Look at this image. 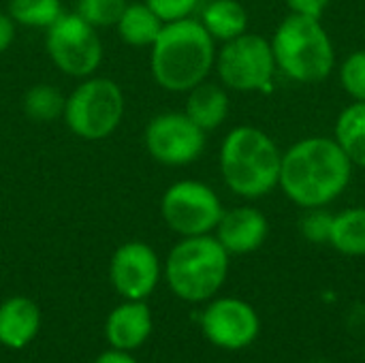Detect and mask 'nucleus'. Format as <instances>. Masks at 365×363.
Wrapping results in <instances>:
<instances>
[{
    "label": "nucleus",
    "mask_w": 365,
    "mask_h": 363,
    "mask_svg": "<svg viewBox=\"0 0 365 363\" xmlns=\"http://www.w3.org/2000/svg\"><path fill=\"white\" fill-rule=\"evenodd\" d=\"M60 0H11L9 15L15 24L28 28H49L62 15Z\"/></svg>",
    "instance_id": "22"
},
{
    "label": "nucleus",
    "mask_w": 365,
    "mask_h": 363,
    "mask_svg": "<svg viewBox=\"0 0 365 363\" xmlns=\"http://www.w3.org/2000/svg\"><path fill=\"white\" fill-rule=\"evenodd\" d=\"M66 98L62 92L49 83L32 86L24 96V111L34 122H51L64 113Z\"/></svg>",
    "instance_id": "21"
},
{
    "label": "nucleus",
    "mask_w": 365,
    "mask_h": 363,
    "mask_svg": "<svg viewBox=\"0 0 365 363\" xmlns=\"http://www.w3.org/2000/svg\"><path fill=\"white\" fill-rule=\"evenodd\" d=\"M353 163L329 137H308L291 145L282 156L280 186L302 208H323L344 193Z\"/></svg>",
    "instance_id": "1"
},
{
    "label": "nucleus",
    "mask_w": 365,
    "mask_h": 363,
    "mask_svg": "<svg viewBox=\"0 0 365 363\" xmlns=\"http://www.w3.org/2000/svg\"><path fill=\"white\" fill-rule=\"evenodd\" d=\"M331 225H334V216L329 212L312 208L302 220V231H304L306 240H310L314 244H325V242H329Z\"/></svg>",
    "instance_id": "25"
},
{
    "label": "nucleus",
    "mask_w": 365,
    "mask_h": 363,
    "mask_svg": "<svg viewBox=\"0 0 365 363\" xmlns=\"http://www.w3.org/2000/svg\"><path fill=\"white\" fill-rule=\"evenodd\" d=\"M329 244L346 257H365V208H351L334 216Z\"/></svg>",
    "instance_id": "19"
},
{
    "label": "nucleus",
    "mask_w": 365,
    "mask_h": 363,
    "mask_svg": "<svg viewBox=\"0 0 365 363\" xmlns=\"http://www.w3.org/2000/svg\"><path fill=\"white\" fill-rule=\"evenodd\" d=\"M340 81L346 94H351L355 101H365V51H355L344 60L340 68Z\"/></svg>",
    "instance_id": "24"
},
{
    "label": "nucleus",
    "mask_w": 365,
    "mask_h": 363,
    "mask_svg": "<svg viewBox=\"0 0 365 363\" xmlns=\"http://www.w3.org/2000/svg\"><path fill=\"white\" fill-rule=\"evenodd\" d=\"M145 4L165 21H178V19H186L192 15V11L197 9L199 0H145Z\"/></svg>",
    "instance_id": "26"
},
{
    "label": "nucleus",
    "mask_w": 365,
    "mask_h": 363,
    "mask_svg": "<svg viewBox=\"0 0 365 363\" xmlns=\"http://www.w3.org/2000/svg\"><path fill=\"white\" fill-rule=\"evenodd\" d=\"M287 2H289V6H291L293 13L321 19V15L325 13V9L329 6L331 0H287Z\"/></svg>",
    "instance_id": "27"
},
{
    "label": "nucleus",
    "mask_w": 365,
    "mask_h": 363,
    "mask_svg": "<svg viewBox=\"0 0 365 363\" xmlns=\"http://www.w3.org/2000/svg\"><path fill=\"white\" fill-rule=\"evenodd\" d=\"M94 363H137V359H133L126 351L113 349V351H107V353L98 355Z\"/></svg>",
    "instance_id": "29"
},
{
    "label": "nucleus",
    "mask_w": 365,
    "mask_h": 363,
    "mask_svg": "<svg viewBox=\"0 0 365 363\" xmlns=\"http://www.w3.org/2000/svg\"><path fill=\"white\" fill-rule=\"evenodd\" d=\"M160 214L167 227L182 237L207 235L225 214L218 195L203 182L182 180L171 184L160 201Z\"/></svg>",
    "instance_id": "9"
},
{
    "label": "nucleus",
    "mask_w": 365,
    "mask_h": 363,
    "mask_svg": "<svg viewBox=\"0 0 365 363\" xmlns=\"http://www.w3.org/2000/svg\"><path fill=\"white\" fill-rule=\"evenodd\" d=\"M15 39V21L11 19V15L0 13V53L13 43Z\"/></svg>",
    "instance_id": "28"
},
{
    "label": "nucleus",
    "mask_w": 365,
    "mask_h": 363,
    "mask_svg": "<svg viewBox=\"0 0 365 363\" xmlns=\"http://www.w3.org/2000/svg\"><path fill=\"white\" fill-rule=\"evenodd\" d=\"M143 139L150 156L167 167L190 165L205 150V131L178 111L154 116Z\"/></svg>",
    "instance_id": "10"
},
{
    "label": "nucleus",
    "mask_w": 365,
    "mask_h": 363,
    "mask_svg": "<svg viewBox=\"0 0 365 363\" xmlns=\"http://www.w3.org/2000/svg\"><path fill=\"white\" fill-rule=\"evenodd\" d=\"M336 141L351 163L365 167V101H357L340 113L336 124Z\"/></svg>",
    "instance_id": "20"
},
{
    "label": "nucleus",
    "mask_w": 365,
    "mask_h": 363,
    "mask_svg": "<svg viewBox=\"0 0 365 363\" xmlns=\"http://www.w3.org/2000/svg\"><path fill=\"white\" fill-rule=\"evenodd\" d=\"M317 363H325V362H317Z\"/></svg>",
    "instance_id": "30"
},
{
    "label": "nucleus",
    "mask_w": 365,
    "mask_h": 363,
    "mask_svg": "<svg viewBox=\"0 0 365 363\" xmlns=\"http://www.w3.org/2000/svg\"><path fill=\"white\" fill-rule=\"evenodd\" d=\"M216 62L212 34L197 19H178L163 26L152 43L150 66L156 83L169 92H188L210 75Z\"/></svg>",
    "instance_id": "2"
},
{
    "label": "nucleus",
    "mask_w": 365,
    "mask_h": 363,
    "mask_svg": "<svg viewBox=\"0 0 365 363\" xmlns=\"http://www.w3.org/2000/svg\"><path fill=\"white\" fill-rule=\"evenodd\" d=\"M229 274V252L212 235L184 237L167 257L165 276L171 291L184 302L214 297Z\"/></svg>",
    "instance_id": "4"
},
{
    "label": "nucleus",
    "mask_w": 365,
    "mask_h": 363,
    "mask_svg": "<svg viewBox=\"0 0 365 363\" xmlns=\"http://www.w3.org/2000/svg\"><path fill=\"white\" fill-rule=\"evenodd\" d=\"M272 49L276 64L295 81H323L334 71V43L317 17L293 13L282 19L274 34Z\"/></svg>",
    "instance_id": "5"
},
{
    "label": "nucleus",
    "mask_w": 365,
    "mask_h": 363,
    "mask_svg": "<svg viewBox=\"0 0 365 363\" xmlns=\"http://www.w3.org/2000/svg\"><path fill=\"white\" fill-rule=\"evenodd\" d=\"M205 338L227 351H240L252 344L259 336V317L252 306L235 297L212 302L201 315Z\"/></svg>",
    "instance_id": "12"
},
{
    "label": "nucleus",
    "mask_w": 365,
    "mask_h": 363,
    "mask_svg": "<svg viewBox=\"0 0 365 363\" xmlns=\"http://www.w3.org/2000/svg\"><path fill=\"white\" fill-rule=\"evenodd\" d=\"M152 312L148 304L143 302H130L120 304L105 323L107 340L118 351H133L139 349L152 334Z\"/></svg>",
    "instance_id": "14"
},
{
    "label": "nucleus",
    "mask_w": 365,
    "mask_h": 363,
    "mask_svg": "<svg viewBox=\"0 0 365 363\" xmlns=\"http://www.w3.org/2000/svg\"><path fill=\"white\" fill-rule=\"evenodd\" d=\"M115 26L124 43L133 47H148V45L152 47L165 21L145 2H133V4H126Z\"/></svg>",
    "instance_id": "17"
},
{
    "label": "nucleus",
    "mask_w": 365,
    "mask_h": 363,
    "mask_svg": "<svg viewBox=\"0 0 365 363\" xmlns=\"http://www.w3.org/2000/svg\"><path fill=\"white\" fill-rule=\"evenodd\" d=\"M41 327L38 306L28 297H9L0 304V344L6 349L28 347Z\"/></svg>",
    "instance_id": "15"
},
{
    "label": "nucleus",
    "mask_w": 365,
    "mask_h": 363,
    "mask_svg": "<svg viewBox=\"0 0 365 363\" xmlns=\"http://www.w3.org/2000/svg\"><path fill=\"white\" fill-rule=\"evenodd\" d=\"M51 62L71 77H90L103 62V41L77 13H62L45 36Z\"/></svg>",
    "instance_id": "7"
},
{
    "label": "nucleus",
    "mask_w": 365,
    "mask_h": 363,
    "mask_svg": "<svg viewBox=\"0 0 365 363\" xmlns=\"http://www.w3.org/2000/svg\"><path fill=\"white\" fill-rule=\"evenodd\" d=\"M282 154L274 139L255 128H233L220 148V171L225 184L240 197L259 199L269 195L280 182Z\"/></svg>",
    "instance_id": "3"
},
{
    "label": "nucleus",
    "mask_w": 365,
    "mask_h": 363,
    "mask_svg": "<svg viewBox=\"0 0 365 363\" xmlns=\"http://www.w3.org/2000/svg\"><path fill=\"white\" fill-rule=\"evenodd\" d=\"M201 24L218 41H231L246 32L248 13L237 0H214L205 6Z\"/></svg>",
    "instance_id": "18"
},
{
    "label": "nucleus",
    "mask_w": 365,
    "mask_h": 363,
    "mask_svg": "<svg viewBox=\"0 0 365 363\" xmlns=\"http://www.w3.org/2000/svg\"><path fill=\"white\" fill-rule=\"evenodd\" d=\"M126 4H128L126 0H77L75 13L98 30V28L115 26Z\"/></svg>",
    "instance_id": "23"
},
{
    "label": "nucleus",
    "mask_w": 365,
    "mask_h": 363,
    "mask_svg": "<svg viewBox=\"0 0 365 363\" xmlns=\"http://www.w3.org/2000/svg\"><path fill=\"white\" fill-rule=\"evenodd\" d=\"M222 83L237 92L267 90L274 79L276 58L272 43L261 34H240L225 43L216 58Z\"/></svg>",
    "instance_id": "8"
},
{
    "label": "nucleus",
    "mask_w": 365,
    "mask_h": 363,
    "mask_svg": "<svg viewBox=\"0 0 365 363\" xmlns=\"http://www.w3.org/2000/svg\"><path fill=\"white\" fill-rule=\"evenodd\" d=\"M109 278L124 300L143 302L154 293L160 278L158 255L145 242H126L111 257Z\"/></svg>",
    "instance_id": "11"
},
{
    "label": "nucleus",
    "mask_w": 365,
    "mask_h": 363,
    "mask_svg": "<svg viewBox=\"0 0 365 363\" xmlns=\"http://www.w3.org/2000/svg\"><path fill=\"white\" fill-rule=\"evenodd\" d=\"M186 116L197 126H201L203 131L218 128L229 116V96H227V92L216 83L201 81L199 86L188 90Z\"/></svg>",
    "instance_id": "16"
},
{
    "label": "nucleus",
    "mask_w": 365,
    "mask_h": 363,
    "mask_svg": "<svg viewBox=\"0 0 365 363\" xmlns=\"http://www.w3.org/2000/svg\"><path fill=\"white\" fill-rule=\"evenodd\" d=\"M216 231V240L229 255H248L263 246L269 225L263 212L255 208H235L222 214Z\"/></svg>",
    "instance_id": "13"
},
{
    "label": "nucleus",
    "mask_w": 365,
    "mask_h": 363,
    "mask_svg": "<svg viewBox=\"0 0 365 363\" xmlns=\"http://www.w3.org/2000/svg\"><path fill=\"white\" fill-rule=\"evenodd\" d=\"M64 122L73 135L98 141L109 137L122 122V88L107 77H90L79 83L64 105Z\"/></svg>",
    "instance_id": "6"
}]
</instances>
